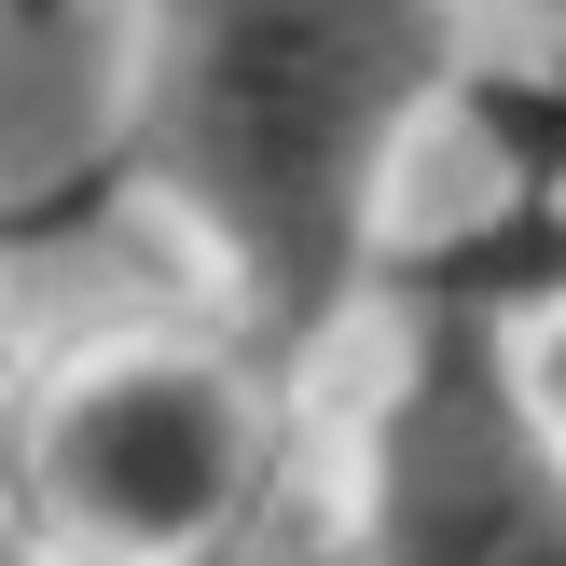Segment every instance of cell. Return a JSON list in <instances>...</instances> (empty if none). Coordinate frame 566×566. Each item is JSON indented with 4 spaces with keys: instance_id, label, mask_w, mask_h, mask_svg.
Listing matches in <instances>:
<instances>
[{
    "instance_id": "cell-7",
    "label": "cell",
    "mask_w": 566,
    "mask_h": 566,
    "mask_svg": "<svg viewBox=\"0 0 566 566\" xmlns=\"http://www.w3.org/2000/svg\"><path fill=\"white\" fill-rule=\"evenodd\" d=\"M525 14H566V0H525Z\"/></svg>"
},
{
    "instance_id": "cell-2",
    "label": "cell",
    "mask_w": 566,
    "mask_h": 566,
    "mask_svg": "<svg viewBox=\"0 0 566 566\" xmlns=\"http://www.w3.org/2000/svg\"><path fill=\"white\" fill-rule=\"evenodd\" d=\"M291 512L249 332H97L0 415V525L42 566H193Z\"/></svg>"
},
{
    "instance_id": "cell-3",
    "label": "cell",
    "mask_w": 566,
    "mask_h": 566,
    "mask_svg": "<svg viewBox=\"0 0 566 566\" xmlns=\"http://www.w3.org/2000/svg\"><path fill=\"white\" fill-rule=\"evenodd\" d=\"M332 525L359 566H566V429L525 387L512 318L429 304L374 359Z\"/></svg>"
},
{
    "instance_id": "cell-4",
    "label": "cell",
    "mask_w": 566,
    "mask_h": 566,
    "mask_svg": "<svg viewBox=\"0 0 566 566\" xmlns=\"http://www.w3.org/2000/svg\"><path fill=\"white\" fill-rule=\"evenodd\" d=\"M193 566H359V553H346L332 512H263L249 539H221V553H193Z\"/></svg>"
},
{
    "instance_id": "cell-6",
    "label": "cell",
    "mask_w": 566,
    "mask_h": 566,
    "mask_svg": "<svg viewBox=\"0 0 566 566\" xmlns=\"http://www.w3.org/2000/svg\"><path fill=\"white\" fill-rule=\"evenodd\" d=\"M0 566H42V553H28V539H14V525H0Z\"/></svg>"
},
{
    "instance_id": "cell-1",
    "label": "cell",
    "mask_w": 566,
    "mask_h": 566,
    "mask_svg": "<svg viewBox=\"0 0 566 566\" xmlns=\"http://www.w3.org/2000/svg\"><path fill=\"white\" fill-rule=\"evenodd\" d=\"M470 0H138L111 42L125 166L249 346H318L359 304L429 111L457 97Z\"/></svg>"
},
{
    "instance_id": "cell-5",
    "label": "cell",
    "mask_w": 566,
    "mask_h": 566,
    "mask_svg": "<svg viewBox=\"0 0 566 566\" xmlns=\"http://www.w3.org/2000/svg\"><path fill=\"white\" fill-rule=\"evenodd\" d=\"M512 346H525V387H539V415L566 429V304H539V318H512Z\"/></svg>"
}]
</instances>
